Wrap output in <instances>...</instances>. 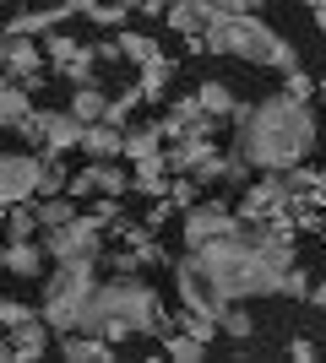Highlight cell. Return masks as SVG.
<instances>
[{
    "label": "cell",
    "instance_id": "1",
    "mask_svg": "<svg viewBox=\"0 0 326 363\" xmlns=\"http://www.w3.org/2000/svg\"><path fill=\"white\" fill-rule=\"evenodd\" d=\"M234 125H239V152L261 174H283V168L305 163L310 147L321 141V125H315L310 104L294 98L288 87L261 98V104H239L234 108Z\"/></svg>",
    "mask_w": 326,
    "mask_h": 363
},
{
    "label": "cell",
    "instance_id": "2",
    "mask_svg": "<svg viewBox=\"0 0 326 363\" xmlns=\"http://www.w3.org/2000/svg\"><path fill=\"white\" fill-rule=\"evenodd\" d=\"M185 255L196 260V272H202L217 293H229L234 303L283 293V277H288V266H278L261 244L250 239V223L239 228V233H229V239H212V244H202V250H185Z\"/></svg>",
    "mask_w": 326,
    "mask_h": 363
},
{
    "label": "cell",
    "instance_id": "3",
    "mask_svg": "<svg viewBox=\"0 0 326 363\" xmlns=\"http://www.w3.org/2000/svg\"><path fill=\"white\" fill-rule=\"evenodd\" d=\"M82 331L109 336V342H131V336H163L169 331V315L158 303V288H147L141 277H109L98 282L93 303L82 309Z\"/></svg>",
    "mask_w": 326,
    "mask_h": 363
},
{
    "label": "cell",
    "instance_id": "4",
    "mask_svg": "<svg viewBox=\"0 0 326 363\" xmlns=\"http://www.w3.org/2000/svg\"><path fill=\"white\" fill-rule=\"evenodd\" d=\"M207 55H234V60L272 65V71H294V65H299L294 44H288L278 28H266L261 11H250V16L217 11L212 22H207Z\"/></svg>",
    "mask_w": 326,
    "mask_h": 363
},
{
    "label": "cell",
    "instance_id": "5",
    "mask_svg": "<svg viewBox=\"0 0 326 363\" xmlns=\"http://www.w3.org/2000/svg\"><path fill=\"white\" fill-rule=\"evenodd\" d=\"M98 293V260H55V277L44 288V320L55 325V336L82 331V309Z\"/></svg>",
    "mask_w": 326,
    "mask_h": 363
},
{
    "label": "cell",
    "instance_id": "6",
    "mask_svg": "<svg viewBox=\"0 0 326 363\" xmlns=\"http://www.w3.org/2000/svg\"><path fill=\"white\" fill-rule=\"evenodd\" d=\"M104 233L109 228L87 212V217H71L65 228H44V250L49 260H104Z\"/></svg>",
    "mask_w": 326,
    "mask_h": 363
},
{
    "label": "cell",
    "instance_id": "7",
    "mask_svg": "<svg viewBox=\"0 0 326 363\" xmlns=\"http://www.w3.org/2000/svg\"><path fill=\"white\" fill-rule=\"evenodd\" d=\"M44 55H49V71L71 82V87H87L93 82V65H98V44H82L71 33H44Z\"/></svg>",
    "mask_w": 326,
    "mask_h": 363
},
{
    "label": "cell",
    "instance_id": "8",
    "mask_svg": "<svg viewBox=\"0 0 326 363\" xmlns=\"http://www.w3.org/2000/svg\"><path fill=\"white\" fill-rule=\"evenodd\" d=\"M82 136H87V120H77L71 108H38L22 130V141H33L38 152H71L82 147Z\"/></svg>",
    "mask_w": 326,
    "mask_h": 363
},
{
    "label": "cell",
    "instance_id": "9",
    "mask_svg": "<svg viewBox=\"0 0 326 363\" xmlns=\"http://www.w3.org/2000/svg\"><path fill=\"white\" fill-rule=\"evenodd\" d=\"M234 212L245 217V223H272V217H288L294 212V190L283 184V174H261L256 184H245V196Z\"/></svg>",
    "mask_w": 326,
    "mask_h": 363
},
{
    "label": "cell",
    "instance_id": "10",
    "mask_svg": "<svg viewBox=\"0 0 326 363\" xmlns=\"http://www.w3.org/2000/svg\"><path fill=\"white\" fill-rule=\"evenodd\" d=\"M245 228V217L239 212H229L223 201H196L185 212V250H202V244H212V239H229V233H239Z\"/></svg>",
    "mask_w": 326,
    "mask_h": 363
},
{
    "label": "cell",
    "instance_id": "11",
    "mask_svg": "<svg viewBox=\"0 0 326 363\" xmlns=\"http://www.w3.org/2000/svg\"><path fill=\"white\" fill-rule=\"evenodd\" d=\"M38 184H44V157H33V152H6V157H0V201H6V206L33 201Z\"/></svg>",
    "mask_w": 326,
    "mask_h": 363
},
{
    "label": "cell",
    "instance_id": "12",
    "mask_svg": "<svg viewBox=\"0 0 326 363\" xmlns=\"http://www.w3.org/2000/svg\"><path fill=\"white\" fill-rule=\"evenodd\" d=\"M0 65H6V76L11 82H22V87H44L55 71H44V55L33 49V38H22V33H6L0 38Z\"/></svg>",
    "mask_w": 326,
    "mask_h": 363
},
{
    "label": "cell",
    "instance_id": "13",
    "mask_svg": "<svg viewBox=\"0 0 326 363\" xmlns=\"http://www.w3.org/2000/svg\"><path fill=\"white\" fill-rule=\"evenodd\" d=\"M158 125H163V130H169V141H174V136H217V125H223V120H212L202 98H196V92H185V98H174V104H169V114H163Z\"/></svg>",
    "mask_w": 326,
    "mask_h": 363
},
{
    "label": "cell",
    "instance_id": "14",
    "mask_svg": "<svg viewBox=\"0 0 326 363\" xmlns=\"http://www.w3.org/2000/svg\"><path fill=\"white\" fill-rule=\"evenodd\" d=\"M49 331H55V325H49L44 315L28 320V325H16V331H6L11 342H0V358H6V363H33V358H44Z\"/></svg>",
    "mask_w": 326,
    "mask_h": 363
},
{
    "label": "cell",
    "instance_id": "15",
    "mask_svg": "<svg viewBox=\"0 0 326 363\" xmlns=\"http://www.w3.org/2000/svg\"><path fill=\"white\" fill-rule=\"evenodd\" d=\"M207 157H217V141H212V136H174L169 147H163L169 174H202Z\"/></svg>",
    "mask_w": 326,
    "mask_h": 363
},
{
    "label": "cell",
    "instance_id": "16",
    "mask_svg": "<svg viewBox=\"0 0 326 363\" xmlns=\"http://www.w3.org/2000/svg\"><path fill=\"white\" fill-rule=\"evenodd\" d=\"M212 16H217V0H174V6H169V33H180V38L207 33Z\"/></svg>",
    "mask_w": 326,
    "mask_h": 363
},
{
    "label": "cell",
    "instance_id": "17",
    "mask_svg": "<svg viewBox=\"0 0 326 363\" xmlns=\"http://www.w3.org/2000/svg\"><path fill=\"white\" fill-rule=\"evenodd\" d=\"M33 114H38V108H33L28 87H22V82H0V125H6V130H16V136H22V130H28V120H33Z\"/></svg>",
    "mask_w": 326,
    "mask_h": 363
},
{
    "label": "cell",
    "instance_id": "18",
    "mask_svg": "<svg viewBox=\"0 0 326 363\" xmlns=\"http://www.w3.org/2000/svg\"><path fill=\"white\" fill-rule=\"evenodd\" d=\"M114 347L120 342H109V336H93V331H71L60 342V352L71 363H114Z\"/></svg>",
    "mask_w": 326,
    "mask_h": 363
},
{
    "label": "cell",
    "instance_id": "19",
    "mask_svg": "<svg viewBox=\"0 0 326 363\" xmlns=\"http://www.w3.org/2000/svg\"><path fill=\"white\" fill-rule=\"evenodd\" d=\"M44 244H33V239H11L6 244V250H0V266H6V272L11 277H38L44 272Z\"/></svg>",
    "mask_w": 326,
    "mask_h": 363
},
{
    "label": "cell",
    "instance_id": "20",
    "mask_svg": "<svg viewBox=\"0 0 326 363\" xmlns=\"http://www.w3.org/2000/svg\"><path fill=\"white\" fill-rule=\"evenodd\" d=\"M163 147H169V130H163V125H136V130H125V157H131V163L163 157Z\"/></svg>",
    "mask_w": 326,
    "mask_h": 363
},
{
    "label": "cell",
    "instance_id": "21",
    "mask_svg": "<svg viewBox=\"0 0 326 363\" xmlns=\"http://www.w3.org/2000/svg\"><path fill=\"white\" fill-rule=\"evenodd\" d=\"M65 16H77V11H71V6H49V11H16L11 22H6V33H22V38H33V33H55Z\"/></svg>",
    "mask_w": 326,
    "mask_h": 363
},
{
    "label": "cell",
    "instance_id": "22",
    "mask_svg": "<svg viewBox=\"0 0 326 363\" xmlns=\"http://www.w3.org/2000/svg\"><path fill=\"white\" fill-rule=\"evenodd\" d=\"M82 152H87V157H125V130H120V125H109V120L87 125Z\"/></svg>",
    "mask_w": 326,
    "mask_h": 363
},
{
    "label": "cell",
    "instance_id": "23",
    "mask_svg": "<svg viewBox=\"0 0 326 363\" xmlns=\"http://www.w3.org/2000/svg\"><path fill=\"white\" fill-rule=\"evenodd\" d=\"M163 358H174V363H202V358H207V342H202V336H190V331H180V325H174V315H169V331H163Z\"/></svg>",
    "mask_w": 326,
    "mask_h": 363
},
{
    "label": "cell",
    "instance_id": "24",
    "mask_svg": "<svg viewBox=\"0 0 326 363\" xmlns=\"http://www.w3.org/2000/svg\"><path fill=\"white\" fill-rule=\"evenodd\" d=\"M196 98H202L207 104V114H212V120H234V108H239V98H234V87L229 82H202V87H196Z\"/></svg>",
    "mask_w": 326,
    "mask_h": 363
},
{
    "label": "cell",
    "instance_id": "25",
    "mask_svg": "<svg viewBox=\"0 0 326 363\" xmlns=\"http://www.w3.org/2000/svg\"><path fill=\"white\" fill-rule=\"evenodd\" d=\"M38 228H44V217H38V206H33V201L6 206V233H11V239H33Z\"/></svg>",
    "mask_w": 326,
    "mask_h": 363
},
{
    "label": "cell",
    "instance_id": "26",
    "mask_svg": "<svg viewBox=\"0 0 326 363\" xmlns=\"http://www.w3.org/2000/svg\"><path fill=\"white\" fill-rule=\"evenodd\" d=\"M71 114H77V120H87V125H98V120L109 114V98L93 87V82H87V87L71 92Z\"/></svg>",
    "mask_w": 326,
    "mask_h": 363
},
{
    "label": "cell",
    "instance_id": "27",
    "mask_svg": "<svg viewBox=\"0 0 326 363\" xmlns=\"http://www.w3.org/2000/svg\"><path fill=\"white\" fill-rule=\"evenodd\" d=\"M38 217H44V228H65L71 217H82L77 196H71V190H65V196H38Z\"/></svg>",
    "mask_w": 326,
    "mask_h": 363
},
{
    "label": "cell",
    "instance_id": "28",
    "mask_svg": "<svg viewBox=\"0 0 326 363\" xmlns=\"http://www.w3.org/2000/svg\"><path fill=\"white\" fill-rule=\"evenodd\" d=\"M120 49H125V60H131V65H153V60H163V49H158L153 33H120Z\"/></svg>",
    "mask_w": 326,
    "mask_h": 363
},
{
    "label": "cell",
    "instance_id": "29",
    "mask_svg": "<svg viewBox=\"0 0 326 363\" xmlns=\"http://www.w3.org/2000/svg\"><path fill=\"white\" fill-rule=\"evenodd\" d=\"M169 76H174V60L163 55V60H153V65H141V92H147V104H158L163 92H169Z\"/></svg>",
    "mask_w": 326,
    "mask_h": 363
},
{
    "label": "cell",
    "instance_id": "30",
    "mask_svg": "<svg viewBox=\"0 0 326 363\" xmlns=\"http://www.w3.org/2000/svg\"><path fill=\"white\" fill-rule=\"evenodd\" d=\"M125 16H131V6H120V0H98L93 11H87V22L104 28V33H114V28H125Z\"/></svg>",
    "mask_w": 326,
    "mask_h": 363
},
{
    "label": "cell",
    "instance_id": "31",
    "mask_svg": "<svg viewBox=\"0 0 326 363\" xmlns=\"http://www.w3.org/2000/svg\"><path fill=\"white\" fill-rule=\"evenodd\" d=\"M169 201L180 206V212H190V206L202 201V179H196V174H174V184H169Z\"/></svg>",
    "mask_w": 326,
    "mask_h": 363
},
{
    "label": "cell",
    "instance_id": "32",
    "mask_svg": "<svg viewBox=\"0 0 326 363\" xmlns=\"http://www.w3.org/2000/svg\"><path fill=\"white\" fill-rule=\"evenodd\" d=\"M223 336H234V342H245V336H256V320H250V309L229 303V315H223Z\"/></svg>",
    "mask_w": 326,
    "mask_h": 363
},
{
    "label": "cell",
    "instance_id": "33",
    "mask_svg": "<svg viewBox=\"0 0 326 363\" xmlns=\"http://www.w3.org/2000/svg\"><path fill=\"white\" fill-rule=\"evenodd\" d=\"M38 315H44V309H28L22 298H6V303H0V325H6V331H16V325H28V320H38Z\"/></svg>",
    "mask_w": 326,
    "mask_h": 363
},
{
    "label": "cell",
    "instance_id": "34",
    "mask_svg": "<svg viewBox=\"0 0 326 363\" xmlns=\"http://www.w3.org/2000/svg\"><path fill=\"white\" fill-rule=\"evenodd\" d=\"M283 87L310 104V92H321V82H315V76H305V65H294V71H283Z\"/></svg>",
    "mask_w": 326,
    "mask_h": 363
},
{
    "label": "cell",
    "instance_id": "35",
    "mask_svg": "<svg viewBox=\"0 0 326 363\" xmlns=\"http://www.w3.org/2000/svg\"><path fill=\"white\" fill-rule=\"evenodd\" d=\"M310 288H315V282L305 277V266L294 260V266H288V277H283V298H310Z\"/></svg>",
    "mask_w": 326,
    "mask_h": 363
},
{
    "label": "cell",
    "instance_id": "36",
    "mask_svg": "<svg viewBox=\"0 0 326 363\" xmlns=\"http://www.w3.org/2000/svg\"><path fill=\"white\" fill-rule=\"evenodd\" d=\"M93 217L104 228H114V223H120V196H93Z\"/></svg>",
    "mask_w": 326,
    "mask_h": 363
},
{
    "label": "cell",
    "instance_id": "37",
    "mask_svg": "<svg viewBox=\"0 0 326 363\" xmlns=\"http://www.w3.org/2000/svg\"><path fill=\"white\" fill-rule=\"evenodd\" d=\"M174 212H180V206H174V201H169V196H158V201H153V206H147V223H153V228H158V223H169V217H174Z\"/></svg>",
    "mask_w": 326,
    "mask_h": 363
},
{
    "label": "cell",
    "instance_id": "38",
    "mask_svg": "<svg viewBox=\"0 0 326 363\" xmlns=\"http://www.w3.org/2000/svg\"><path fill=\"white\" fill-rule=\"evenodd\" d=\"M217 11H229V16H250V11H261V0H217Z\"/></svg>",
    "mask_w": 326,
    "mask_h": 363
},
{
    "label": "cell",
    "instance_id": "39",
    "mask_svg": "<svg viewBox=\"0 0 326 363\" xmlns=\"http://www.w3.org/2000/svg\"><path fill=\"white\" fill-rule=\"evenodd\" d=\"M288 358L310 363V358H315V342H305V336H299V342H288Z\"/></svg>",
    "mask_w": 326,
    "mask_h": 363
},
{
    "label": "cell",
    "instance_id": "40",
    "mask_svg": "<svg viewBox=\"0 0 326 363\" xmlns=\"http://www.w3.org/2000/svg\"><path fill=\"white\" fill-rule=\"evenodd\" d=\"M169 6H174V0H141L136 11H147V16H169Z\"/></svg>",
    "mask_w": 326,
    "mask_h": 363
},
{
    "label": "cell",
    "instance_id": "41",
    "mask_svg": "<svg viewBox=\"0 0 326 363\" xmlns=\"http://www.w3.org/2000/svg\"><path fill=\"white\" fill-rule=\"evenodd\" d=\"M60 6H71V11H77V16H87V11H93V6H98V0H60Z\"/></svg>",
    "mask_w": 326,
    "mask_h": 363
},
{
    "label": "cell",
    "instance_id": "42",
    "mask_svg": "<svg viewBox=\"0 0 326 363\" xmlns=\"http://www.w3.org/2000/svg\"><path fill=\"white\" fill-rule=\"evenodd\" d=\"M310 303H315V309H326V282H315V288H310Z\"/></svg>",
    "mask_w": 326,
    "mask_h": 363
},
{
    "label": "cell",
    "instance_id": "43",
    "mask_svg": "<svg viewBox=\"0 0 326 363\" xmlns=\"http://www.w3.org/2000/svg\"><path fill=\"white\" fill-rule=\"evenodd\" d=\"M310 11H315V28H321V33H326V0H315Z\"/></svg>",
    "mask_w": 326,
    "mask_h": 363
},
{
    "label": "cell",
    "instance_id": "44",
    "mask_svg": "<svg viewBox=\"0 0 326 363\" xmlns=\"http://www.w3.org/2000/svg\"><path fill=\"white\" fill-rule=\"evenodd\" d=\"M120 6H131V11H136V6H141V0H120Z\"/></svg>",
    "mask_w": 326,
    "mask_h": 363
},
{
    "label": "cell",
    "instance_id": "45",
    "mask_svg": "<svg viewBox=\"0 0 326 363\" xmlns=\"http://www.w3.org/2000/svg\"><path fill=\"white\" fill-rule=\"evenodd\" d=\"M321 104H326V82H321Z\"/></svg>",
    "mask_w": 326,
    "mask_h": 363
},
{
    "label": "cell",
    "instance_id": "46",
    "mask_svg": "<svg viewBox=\"0 0 326 363\" xmlns=\"http://www.w3.org/2000/svg\"><path fill=\"white\" fill-rule=\"evenodd\" d=\"M321 174H326V168H321Z\"/></svg>",
    "mask_w": 326,
    "mask_h": 363
}]
</instances>
